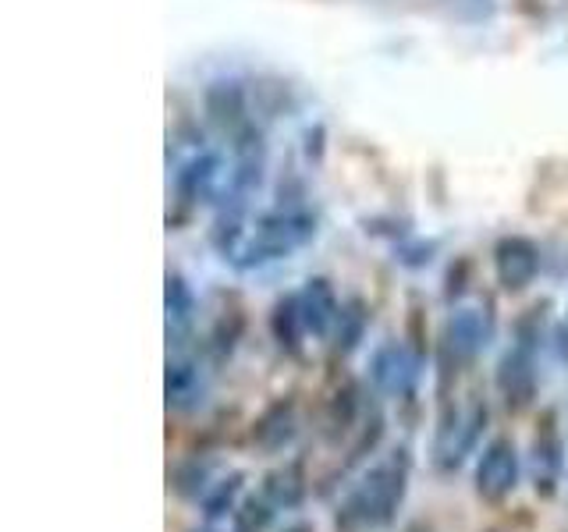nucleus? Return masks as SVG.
Instances as JSON below:
<instances>
[{
	"label": "nucleus",
	"instance_id": "nucleus-8",
	"mask_svg": "<svg viewBox=\"0 0 568 532\" xmlns=\"http://www.w3.org/2000/svg\"><path fill=\"white\" fill-rule=\"evenodd\" d=\"M561 472H565V443L555 430V416H547L537 437H532V448H529L532 490L540 497H555L558 483H561Z\"/></svg>",
	"mask_w": 568,
	"mask_h": 532
},
{
	"label": "nucleus",
	"instance_id": "nucleus-3",
	"mask_svg": "<svg viewBox=\"0 0 568 532\" xmlns=\"http://www.w3.org/2000/svg\"><path fill=\"white\" fill-rule=\"evenodd\" d=\"M487 405L484 401H466L458 408H448L437 426V440H434V466L440 472H455L466 466V458L476 451L479 437L487 430Z\"/></svg>",
	"mask_w": 568,
	"mask_h": 532
},
{
	"label": "nucleus",
	"instance_id": "nucleus-19",
	"mask_svg": "<svg viewBox=\"0 0 568 532\" xmlns=\"http://www.w3.org/2000/svg\"><path fill=\"white\" fill-rule=\"evenodd\" d=\"M355 422H359V398H355V390H342V395H334L331 405H327V416H324V433L331 440H342L345 433L355 430Z\"/></svg>",
	"mask_w": 568,
	"mask_h": 532
},
{
	"label": "nucleus",
	"instance_id": "nucleus-16",
	"mask_svg": "<svg viewBox=\"0 0 568 532\" xmlns=\"http://www.w3.org/2000/svg\"><path fill=\"white\" fill-rule=\"evenodd\" d=\"M164 306H168V334H185L192 327V319H195V295L178 274L168 277Z\"/></svg>",
	"mask_w": 568,
	"mask_h": 532
},
{
	"label": "nucleus",
	"instance_id": "nucleus-23",
	"mask_svg": "<svg viewBox=\"0 0 568 532\" xmlns=\"http://www.w3.org/2000/svg\"><path fill=\"white\" fill-rule=\"evenodd\" d=\"M281 532H316L310 522H295V525H288V529H281Z\"/></svg>",
	"mask_w": 568,
	"mask_h": 532
},
{
	"label": "nucleus",
	"instance_id": "nucleus-6",
	"mask_svg": "<svg viewBox=\"0 0 568 532\" xmlns=\"http://www.w3.org/2000/svg\"><path fill=\"white\" fill-rule=\"evenodd\" d=\"M369 377L377 383L381 395L390 398H413V390L419 383V355L413 348H405L402 341L381 345L373 351Z\"/></svg>",
	"mask_w": 568,
	"mask_h": 532
},
{
	"label": "nucleus",
	"instance_id": "nucleus-20",
	"mask_svg": "<svg viewBox=\"0 0 568 532\" xmlns=\"http://www.w3.org/2000/svg\"><path fill=\"white\" fill-rule=\"evenodd\" d=\"M182 497H203L210 490V461L206 458H189L174 469V483H171Z\"/></svg>",
	"mask_w": 568,
	"mask_h": 532
},
{
	"label": "nucleus",
	"instance_id": "nucleus-7",
	"mask_svg": "<svg viewBox=\"0 0 568 532\" xmlns=\"http://www.w3.org/2000/svg\"><path fill=\"white\" fill-rule=\"evenodd\" d=\"M490 337H494V319L487 309L479 306L458 309L452 313L448 327H444V351H448V359H455V366L473 362L490 345Z\"/></svg>",
	"mask_w": 568,
	"mask_h": 532
},
{
	"label": "nucleus",
	"instance_id": "nucleus-21",
	"mask_svg": "<svg viewBox=\"0 0 568 532\" xmlns=\"http://www.w3.org/2000/svg\"><path fill=\"white\" fill-rule=\"evenodd\" d=\"M555 345H558V355L568 362V313H565V319H561L558 330H555Z\"/></svg>",
	"mask_w": 568,
	"mask_h": 532
},
{
	"label": "nucleus",
	"instance_id": "nucleus-2",
	"mask_svg": "<svg viewBox=\"0 0 568 532\" xmlns=\"http://www.w3.org/2000/svg\"><path fill=\"white\" fill-rule=\"evenodd\" d=\"M408 472H413V458L405 448H395L390 454L377 458L359 475L345 497L342 511H337V529L345 532H387L395 525L398 511L408 493Z\"/></svg>",
	"mask_w": 568,
	"mask_h": 532
},
{
	"label": "nucleus",
	"instance_id": "nucleus-17",
	"mask_svg": "<svg viewBox=\"0 0 568 532\" xmlns=\"http://www.w3.org/2000/svg\"><path fill=\"white\" fill-rule=\"evenodd\" d=\"M366 324H369V313L359 298H352L342 306V316H337V324H334V351L337 355H348L355 345L363 341V334H366Z\"/></svg>",
	"mask_w": 568,
	"mask_h": 532
},
{
	"label": "nucleus",
	"instance_id": "nucleus-13",
	"mask_svg": "<svg viewBox=\"0 0 568 532\" xmlns=\"http://www.w3.org/2000/svg\"><path fill=\"white\" fill-rule=\"evenodd\" d=\"M263 493L271 497L277 508H284V511L298 508L302 501H306V493H310L306 466H302L298 458H292V461H284V466L271 469V472L263 475Z\"/></svg>",
	"mask_w": 568,
	"mask_h": 532
},
{
	"label": "nucleus",
	"instance_id": "nucleus-10",
	"mask_svg": "<svg viewBox=\"0 0 568 532\" xmlns=\"http://www.w3.org/2000/svg\"><path fill=\"white\" fill-rule=\"evenodd\" d=\"M295 298H298V313H302V324H306V334H313V337L334 334L337 316H342V301H337L327 277H310L306 288H302Z\"/></svg>",
	"mask_w": 568,
	"mask_h": 532
},
{
	"label": "nucleus",
	"instance_id": "nucleus-18",
	"mask_svg": "<svg viewBox=\"0 0 568 532\" xmlns=\"http://www.w3.org/2000/svg\"><path fill=\"white\" fill-rule=\"evenodd\" d=\"M271 330H274V337H277V345H281V348L298 351L302 337H306V324H302V313H298V298H295V295L281 298L277 306H274Z\"/></svg>",
	"mask_w": 568,
	"mask_h": 532
},
{
	"label": "nucleus",
	"instance_id": "nucleus-4",
	"mask_svg": "<svg viewBox=\"0 0 568 532\" xmlns=\"http://www.w3.org/2000/svg\"><path fill=\"white\" fill-rule=\"evenodd\" d=\"M519 472H523V461H519V451H515V443L508 437H494L476 461V475H473L476 493L490 504H501L505 497H511L515 487H519Z\"/></svg>",
	"mask_w": 568,
	"mask_h": 532
},
{
	"label": "nucleus",
	"instance_id": "nucleus-15",
	"mask_svg": "<svg viewBox=\"0 0 568 532\" xmlns=\"http://www.w3.org/2000/svg\"><path fill=\"white\" fill-rule=\"evenodd\" d=\"M274 511L277 504L266 493H248L231 511V532H266L274 522Z\"/></svg>",
	"mask_w": 568,
	"mask_h": 532
},
{
	"label": "nucleus",
	"instance_id": "nucleus-11",
	"mask_svg": "<svg viewBox=\"0 0 568 532\" xmlns=\"http://www.w3.org/2000/svg\"><path fill=\"white\" fill-rule=\"evenodd\" d=\"M295 433H298V412H295L292 398H281L274 405H266L263 416L253 426V440L260 443L266 454L284 451L295 440Z\"/></svg>",
	"mask_w": 568,
	"mask_h": 532
},
{
	"label": "nucleus",
	"instance_id": "nucleus-5",
	"mask_svg": "<svg viewBox=\"0 0 568 532\" xmlns=\"http://www.w3.org/2000/svg\"><path fill=\"white\" fill-rule=\"evenodd\" d=\"M537 348H529L523 341H515L505 355L501 362H497V372H494V383H497V395H501L508 412H526L537 398Z\"/></svg>",
	"mask_w": 568,
	"mask_h": 532
},
{
	"label": "nucleus",
	"instance_id": "nucleus-9",
	"mask_svg": "<svg viewBox=\"0 0 568 532\" xmlns=\"http://www.w3.org/2000/svg\"><path fill=\"white\" fill-rule=\"evenodd\" d=\"M494 270L505 291H523L540 274V248L523 235L501 238L494 248Z\"/></svg>",
	"mask_w": 568,
	"mask_h": 532
},
{
	"label": "nucleus",
	"instance_id": "nucleus-1",
	"mask_svg": "<svg viewBox=\"0 0 568 532\" xmlns=\"http://www.w3.org/2000/svg\"><path fill=\"white\" fill-rule=\"evenodd\" d=\"M313 235H316V217L298 206L263 209V213L231 206L217 221L213 242H217L221 256L231 266L256 270V266H266L274 259H288L306 242H313Z\"/></svg>",
	"mask_w": 568,
	"mask_h": 532
},
{
	"label": "nucleus",
	"instance_id": "nucleus-14",
	"mask_svg": "<svg viewBox=\"0 0 568 532\" xmlns=\"http://www.w3.org/2000/svg\"><path fill=\"white\" fill-rule=\"evenodd\" d=\"M242 483H245V472H227L221 479H213L210 490L200 497V501H203V519L217 522V519H224L227 511H235L239 497H242Z\"/></svg>",
	"mask_w": 568,
	"mask_h": 532
},
{
	"label": "nucleus",
	"instance_id": "nucleus-12",
	"mask_svg": "<svg viewBox=\"0 0 568 532\" xmlns=\"http://www.w3.org/2000/svg\"><path fill=\"white\" fill-rule=\"evenodd\" d=\"M164 395H168V405L174 408V412H192V408H200L206 398V377H203L200 362H192V359L168 362Z\"/></svg>",
	"mask_w": 568,
	"mask_h": 532
},
{
	"label": "nucleus",
	"instance_id": "nucleus-22",
	"mask_svg": "<svg viewBox=\"0 0 568 532\" xmlns=\"http://www.w3.org/2000/svg\"><path fill=\"white\" fill-rule=\"evenodd\" d=\"M402 532H434V525H430V522H423V519H416V522H408Z\"/></svg>",
	"mask_w": 568,
	"mask_h": 532
}]
</instances>
